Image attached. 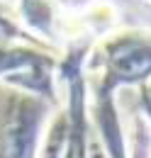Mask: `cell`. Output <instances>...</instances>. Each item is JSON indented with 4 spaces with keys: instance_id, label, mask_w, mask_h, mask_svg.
<instances>
[{
    "instance_id": "6da1fadb",
    "label": "cell",
    "mask_w": 151,
    "mask_h": 158,
    "mask_svg": "<svg viewBox=\"0 0 151 158\" xmlns=\"http://www.w3.org/2000/svg\"><path fill=\"white\" fill-rule=\"evenodd\" d=\"M90 66H102V83L110 88L144 83L151 78V34L146 32H124L102 41L93 54Z\"/></svg>"
},
{
    "instance_id": "7a4b0ae2",
    "label": "cell",
    "mask_w": 151,
    "mask_h": 158,
    "mask_svg": "<svg viewBox=\"0 0 151 158\" xmlns=\"http://www.w3.org/2000/svg\"><path fill=\"white\" fill-rule=\"evenodd\" d=\"M54 68L56 59L34 44L0 41V78L29 90V95L54 98Z\"/></svg>"
},
{
    "instance_id": "3957f363",
    "label": "cell",
    "mask_w": 151,
    "mask_h": 158,
    "mask_svg": "<svg viewBox=\"0 0 151 158\" xmlns=\"http://www.w3.org/2000/svg\"><path fill=\"white\" fill-rule=\"evenodd\" d=\"M44 98L10 95L0 105V158H32L39 122L46 112Z\"/></svg>"
},
{
    "instance_id": "277c9868",
    "label": "cell",
    "mask_w": 151,
    "mask_h": 158,
    "mask_svg": "<svg viewBox=\"0 0 151 158\" xmlns=\"http://www.w3.org/2000/svg\"><path fill=\"white\" fill-rule=\"evenodd\" d=\"M17 10L27 32L39 41H61L63 22L54 0H17Z\"/></svg>"
},
{
    "instance_id": "5b68a950",
    "label": "cell",
    "mask_w": 151,
    "mask_h": 158,
    "mask_svg": "<svg viewBox=\"0 0 151 158\" xmlns=\"http://www.w3.org/2000/svg\"><path fill=\"white\" fill-rule=\"evenodd\" d=\"M0 2H2V0H0Z\"/></svg>"
}]
</instances>
